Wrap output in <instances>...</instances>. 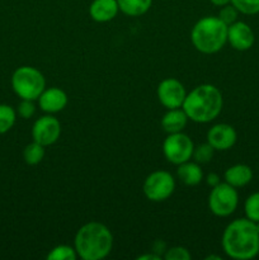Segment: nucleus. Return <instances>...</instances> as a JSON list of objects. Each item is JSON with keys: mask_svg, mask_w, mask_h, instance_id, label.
<instances>
[{"mask_svg": "<svg viewBox=\"0 0 259 260\" xmlns=\"http://www.w3.org/2000/svg\"><path fill=\"white\" fill-rule=\"evenodd\" d=\"M221 245L226 255L235 260H249L259 254V230L249 218H238L225 228Z\"/></svg>", "mask_w": 259, "mask_h": 260, "instance_id": "1", "label": "nucleus"}, {"mask_svg": "<svg viewBox=\"0 0 259 260\" xmlns=\"http://www.w3.org/2000/svg\"><path fill=\"white\" fill-rule=\"evenodd\" d=\"M223 107L222 93L212 84H201L187 94L182 108L188 119L208 123L218 117Z\"/></svg>", "mask_w": 259, "mask_h": 260, "instance_id": "2", "label": "nucleus"}, {"mask_svg": "<svg viewBox=\"0 0 259 260\" xmlns=\"http://www.w3.org/2000/svg\"><path fill=\"white\" fill-rule=\"evenodd\" d=\"M74 248L83 260H102L113 248V235L104 223L91 221L81 226L74 239Z\"/></svg>", "mask_w": 259, "mask_h": 260, "instance_id": "3", "label": "nucleus"}, {"mask_svg": "<svg viewBox=\"0 0 259 260\" xmlns=\"http://www.w3.org/2000/svg\"><path fill=\"white\" fill-rule=\"evenodd\" d=\"M190 41L200 52L211 55L222 50L228 42V25L218 17H205L190 30Z\"/></svg>", "mask_w": 259, "mask_h": 260, "instance_id": "4", "label": "nucleus"}, {"mask_svg": "<svg viewBox=\"0 0 259 260\" xmlns=\"http://www.w3.org/2000/svg\"><path fill=\"white\" fill-rule=\"evenodd\" d=\"M12 88L20 99L37 101L46 89V79L33 66H20L12 75Z\"/></svg>", "mask_w": 259, "mask_h": 260, "instance_id": "5", "label": "nucleus"}, {"mask_svg": "<svg viewBox=\"0 0 259 260\" xmlns=\"http://www.w3.org/2000/svg\"><path fill=\"white\" fill-rule=\"evenodd\" d=\"M239 205V194L236 188L226 182L218 183L211 189L208 196V208L217 217H228L233 215Z\"/></svg>", "mask_w": 259, "mask_h": 260, "instance_id": "6", "label": "nucleus"}, {"mask_svg": "<svg viewBox=\"0 0 259 260\" xmlns=\"http://www.w3.org/2000/svg\"><path fill=\"white\" fill-rule=\"evenodd\" d=\"M145 197L151 202H163L175 190V180L169 172L155 170L150 173L142 184Z\"/></svg>", "mask_w": 259, "mask_h": 260, "instance_id": "7", "label": "nucleus"}, {"mask_svg": "<svg viewBox=\"0 0 259 260\" xmlns=\"http://www.w3.org/2000/svg\"><path fill=\"white\" fill-rule=\"evenodd\" d=\"M195 144L188 135L183 132L169 134L163 142V154L165 159L174 165H180L192 159Z\"/></svg>", "mask_w": 259, "mask_h": 260, "instance_id": "8", "label": "nucleus"}, {"mask_svg": "<svg viewBox=\"0 0 259 260\" xmlns=\"http://www.w3.org/2000/svg\"><path fill=\"white\" fill-rule=\"evenodd\" d=\"M156 94L161 106L167 109L182 108L187 96L184 85L174 78L164 79L157 86Z\"/></svg>", "mask_w": 259, "mask_h": 260, "instance_id": "9", "label": "nucleus"}, {"mask_svg": "<svg viewBox=\"0 0 259 260\" xmlns=\"http://www.w3.org/2000/svg\"><path fill=\"white\" fill-rule=\"evenodd\" d=\"M61 135V124L57 118L53 116L40 117L33 123L32 127V139L33 141L43 145V146H51L55 144Z\"/></svg>", "mask_w": 259, "mask_h": 260, "instance_id": "10", "label": "nucleus"}, {"mask_svg": "<svg viewBox=\"0 0 259 260\" xmlns=\"http://www.w3.org/2000/svg\"><path fill=\"white\" fill-rule=\"evenodd\" d=\"M206 139L215 151H226L236 144L238 134L231 124L217 123L208 129Z\"/></svg>", "mask_w": 259, "mask_h": 260, "instance_id": "11", "label": "nucleus"}, {"mask_svg": "<svg viewBox=\"0 0 259 260\" xmlns=\"http://www.w3.org/2000/svg\"><path fill=\"white\" fill-rule=\"evenodd\" d=\"M228 42L236 51H248L253 47L255 42V36L250 25L245 22H239L228 27Z\"/></svg>", "mask_w": 259, "mask_h": 260, "instance_id": "12", "label": "nucleus"}, {"mask_svg": "<svg viewBox=\"0 0 259 260\" xmlns=\"http://www.w3.org/2000/svg\"><path fill=\"white\" fill-rule=\"evenodd\" d=\"M38 101V106L43 112L48 114L58 113V112L63 111L65 107L68 106V94L60 88H46L40 95Z\"/></svg>", "mask_w": 259, "mask_h": 260, "instance_id": "13", "label": "nucleus"}, {"mask_svg": "<svg viewBox=\"0 0 259 260\" xmlns=\"http://www.w3.org/2000/svg\"><path fill=\"white\" fill-rule=\"evenodd\" d=\"M119 12L117 0H93L89 7L91 19L98 23H106L114 19Z\"/></svg>", "mask_w": 259, "mask_h": 260, "instance_id": "14", "label": "nucleus"}, {"mask_svg": "<svg viewBox=\"0 0 259 260\" xmlns=\"http://www.w3.org/2000/svg\"><path fill=\"white\" fill-rule=\"evenodd\" d=\"M223 178L225 182L234 188L245 187L253 179V170L245 164H235L226 169Z\"/></svg>", "mask_w": 259, "mask_h": 260, "instance_id": "15", "label": "nucleus"}, {"mask_svg": "<svg viewBox=\"0 0 259 260\" xmlns=\"http://www.w3.org/2000/svg\"><path fill=\"white\" fill-rule=\"evenodd\" d=\"M188 116L183 108L168 109L167 113L161 118V127L168 135L183 132L184 127L187 126Z\"/></svg>", "mask_w": 259, "mask_h": 260, "instance_id": "16", "label": "nucleus"}, {"mask_svg": "<svg viewBox=\"0 0 259 260\" xmlns=\"http://www.w3.org/2000/svg\"><path fill=\"white\" fill-rule=\"evenodd\" d=\"M177 174L179 179L185 185H189V187L200 184L203 179V172L201 169L200 164L196 161H190V160L178 165Z\"/></svg>", "mask_w": 259, "mask_h": 260, "instance_id": "17", "label": "nucleus"}, {"mask_svg": "<svg viewBox=\"0 0 259 260\" xmlns=\"http://www.w3.org/2000/svg\"><path fill=\"white\" fill-rule=\"evenodd\" d=\"M119 12L128 17H140L149 12L152 0H117Z\"/></svg>", "mask_w": 259, "mask_h": 260, "instance_id": "18", "label": "nucleus"}, {"mask_svg": "<svg viewBox=\"0 0 259 260\" xmlns=\"http://www.w3.org/2000/svg\"><path fill=\"white\" fill-rule=\"evenodd\" d=\"M46 155L45 146L33 141L28 144L23 150V159L28 165H37L43 160Z\"/></svg>", "mask_w": 259, "mask_h": 260, "instance_id": "19", "label": "nucleus"}, {"mask_svg": "<svg viewBox=\"0 0 259 260\" xmlns=\"http://www.w3.org/2000/svg\"><path fill=\"white\" fill-rule=\"evenodd\" d=\"M17 121V112L8 104H0V135L7 134Z\"/></svg>", "mask_w": 259, "mask_h": 260, "instance_id": "20", "label": "nucleus"}, {"mask_svg": "<svg viewBox=\"0 0 259 260\" xmlns=\"http://www.w3.org/2000/svg\"><path fill=\"white\" fill-rule=\"evenodd\" d=\"M76 258L78 253L70 245H57L47 254L48 260H75Z\"/></svg>", "mask_w": 259, "mask_h": 260, "instance_id": "21", "label": "nucleus"}, {"mask_svg": "<svg viewBox=\"0 0 259 260\" xmlns=\"http://www.w3.org/2000/svg\"><path fill=\"white\" fill-rule=\"evenodd\" d=\"M246 218L253 222H259V192L251 193L244 203Z\"/></svg>", "mask_w": 259, "mask_h": 260, "instance_id": "22", "label": "nucleus"}, {"mask_svg": "<svg viewBox=\"0 0 259 260\" xmlns=\"http://www.w3.org/2000/svg\"><path fill=\"white\" fill-rule=\"evenodd\" d=\"M213 152H215V149L208 142H205V144L195 146L192 157L198 164H207V162H210L212 160Z\"/></svg>", "mask_w": 259, "mask_h": 260, "instance_id": "23", "label": "nucleus"}, {"mask_svg": "<svg viewBox=\"0 0 259 260\" xmlns=\"http://www.w3.org/2000/svg\"><path fill=\"white\" fill-rule=\"evenodd\" d=\"M231 4L241 14L255 15L259 13V0H231Z\"/></svg>", "mask_w": 259, "mask_h": 260, "instance_id": "24", "label": "nucleus"}, {"mask_svg": "<svg viewBox=\"0 0 259 260\" xmlns=\"http://www.w3.org/2000/svg\"><path fill=\"white\" fill-rule=\"evenodd\" d=\"M238 15H239L238 9H236V8L230 3V4L225 5V7H221L217 17L220 18V19L229 27V25L233 24V23H235L236 20H238Z\"/></svg>", "mask_w": 259, "mask_h": 260, "instance_id": "25", "label": "nucleus"}, {"mask_svg": "<svg viewBox=\"0 0 259 260\" xmlns=\"http://www.w3.org/2000/svg\"><path fill=\"white\" fill-rule=\"evenodd\" d=\"M192 255L189 251L183 246H174V248L167 249L164 253L165 260H190Z\"/></svg>", "mask_w": 259, "mask_h": 260, "instance_id": "26", "label": "nucleus"}, {"mask_svg": "<svg viewBox=\"0 0 259 260\" xmlns=\"http://www.w3.org/2000/svg\"><path fill=\"white\" fill-rule=\"evenodd\" d=\"M36 113V106L33 103V101H27V99H22L18 106V114H19L22 118L28 119L30 117L35 116Z\"/></svg>", "mask_w": 259, "mask_h": 260, "instance_id": "27", "label": "nucleus"}, {"mask_svg": "<svg viewBox=\"0 0 259 260\" xmlns=\"http://www.w3.org/2000/svg\"><path fill=\"white\" fill-rule=\"evenodd\" d=\"M206 183H207L211 188H213L215 185H217L218 183H221L220 177H218L216 173H211V174H208L207 178H206Z\"/></svg>", "mask_w": 259, "mask_h": 260, "instance_id": "28", "label": "nucleus"}, {"mask_svg": "<svg viewBox=\"0 0 259 260\" xmlns=\"http://www.w3.org/2000/svg\"><path fill=\"white\" fill-rule=\"evenodd\" d=\"M165 250H167V249H165L164 241L157 240L156 243L154 244V248H152V251H154V253L159 254V255H160V253H165Z\"/></svg>", "mask_w": 259, "mask_h": 260, "instance_id": "29", "label": "nucleus"}, {"mask_svg": "<svg viewBox=\"0 0 259 260\" xmlns=\"http://www.w3.org/2000/svg\"><path fill=\"white\" fill-rule=\"evenodd\" d=\"M137 259L139 260H160L161 259V255H159V254H156L152 251L151 254H144V255H140Z\"/></svg>", "mask_w": 259, "mask_h": 260, "instance_id": "30", "label": "nucleus"}, {"mask_svg": "<svg viewBox=\"0 0 259 260\" xmlns=\"http://www.w3.org/2000/svg\"><path fill=\"white\" fill-rule=\"evenodd\" d=\"M211 3H212L213 5H215V7H225V5H228V4H230L231 3V0H210Z\"/></svg>", "mask_w": 259, "mask_h": 260, "instance_id": "31", "label": "nucleus"}, {"mask_svg": "<svg viewBox=\"0 0 259 260\" xmlns=\"http://www.w3.org/2000/svg\"><path fill=\"white\" fill-rule=\"evenodd\" d=\"M211 259L221 260V256H218V255H210V256H207V258H206V260H211Z\"/></svg>", "mask_w": 259, "mask_h": 260, "instance_id": "32", "label": "nucleus"}]
</instances>
